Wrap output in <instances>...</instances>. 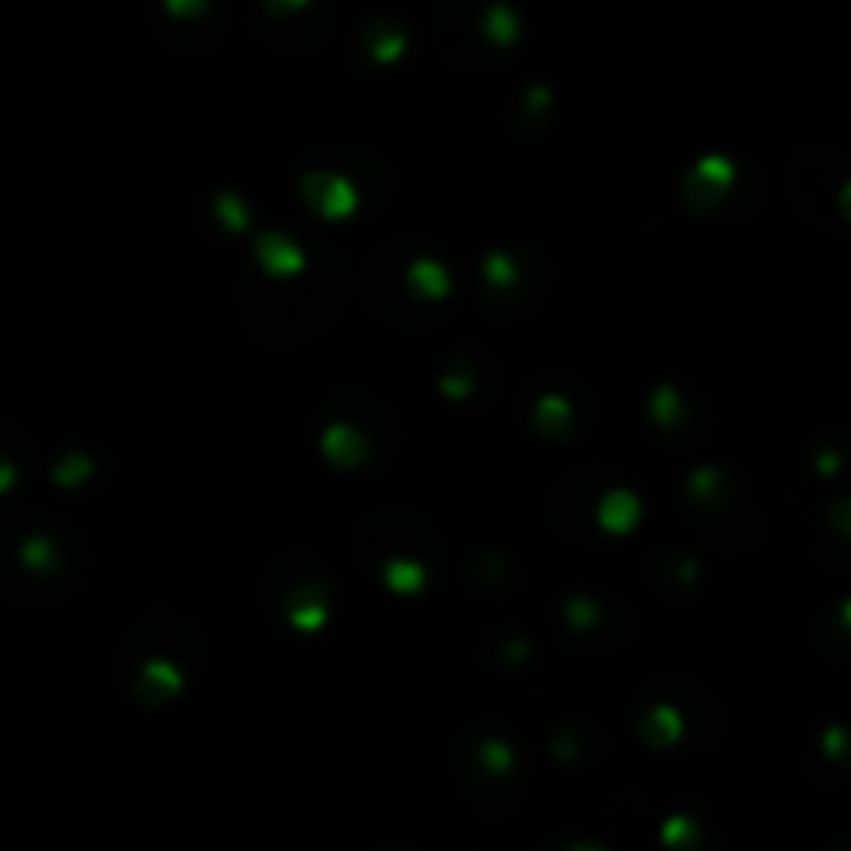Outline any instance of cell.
<instances>
[{"mask_svg": "<svg viewBox=\"0 0 851 851\" xmlns=\"http://www.w3.org/2000/svg\"><path fill=\"white\" fill-rule=\"evenodd\" d=\"M694 835H698V831H694L690 818H673L669 827H665V843H669V847H690Z\"/></svg>", "mask_w": 851, "mask_h": 851, "instance_id": "obj_1", "label": "cell"}, {"mask_svg": "<svg viewBox=\"0 0 851 851\" xmlns=\"http://www.w3.org/2000/svg\"><path fill=\"white\" fill-rule=\"evenodd\" d=\"M573 851H602V847H598V843H578Z\"/></svg>", "mask_w": 851, "mask_h": 851, "instance_id": "obj_2", "label": "cell"}]
</instances>
